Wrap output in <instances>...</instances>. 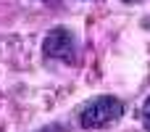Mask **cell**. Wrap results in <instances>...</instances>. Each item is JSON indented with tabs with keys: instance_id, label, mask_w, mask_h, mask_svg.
Returning <instances> with one entry per match:
<instances>
[{
	"instance_id": "obj_1",
	"label": "cell",
	"mask_w": 150,
	"mask_h": 132,
	"mask_svg": "<svg viewBox=\"0 0 150 132\" xmlns=\"http://www.w3.org/2000/svg\"><path fill=\"white\" fill-rule=\"evenodd\" d=\"M124 111H127V106H124L121 98H116V95H98V98L87 101L79 108L76 122H79L82 130H105L113 122H119L124 116Z\"/></svg>"
},
{
	"instance_id": "obj_2",
	"label": "cell",
	"mask_w": 150,
	"mask_h": 132,
	"mask_svg": "<svg viewBox=\"0 0 150 132\" xmlns=\"http://www.w3.org/2000/svg\"><path fill=\"white\" fill-rule=\"evenodd\" d=\"M42 56L47 61H63V64H79V42L71 29L53 26L42 40Z\"/></svg>"
},
{
	"instance_id": "obj_3",
	"label": "cell",
	"mask_w": 150,
	"mask_h": 132,
	"mask_svg": "<svg viewBox=\"0 0 150 132\" xmlns=\"http://www.w3.org/2000/svg\"><path fill=\"white\" fill-rule=\"evenodd\" d=\"M142 127L150 132V95H148V101L142 103Z\"/></svg>"
},
{
	"instance_id": "obj_4",
	"label": "cell",
	"mask_w": 150,
	"mask_h": 132,
	"mask_svg": "<svg viewBox=\"0 0 150 132\" xmlns=\"http://www.w3.org/2000/svg\"><path fill=\"white\" fill-rule=\"evenodd\" d=\"M37 132H63V127L61 124H50V127H42V130H37Z\"/></svg>"
},
{
	"instance_id": "obj_5",
	"label": "cell",
	"mask_w": 150,
	"mask_h": 132,
	"mask_svg": "<svg viewBox=\"0 0 150 132\" xmlns=\"http://www.w3.org/2000/svg\"><path fill=\"white\" fill-rule=\"evenodd\" d=\"M45 5H53V8H61V0H42Z\"/></svg>"
},
{
	"instance_id": "obj_6",
	"label": "cell",
	"mask_w": 150,
	"mask_h": 132,
	"mask_svg": "<svg viewBox=\"0 0 150 132\" xmlns=\"http://www.w3.org/2000/svg\"><path fill=\"white\" fill-rule=\"evenodd\" d=\"M124 3H142V0H124Z\"/></svg>"
}]
</instances>
